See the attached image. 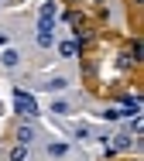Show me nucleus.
<instances>
[{"mask_svg":"<svg viewBox=\"0 0 144 161\" xmlns=\"http://www.w3.org/2000/svg\"><path fill=\"white\" fill-rule=\"evenodd\" d=\"M14 106H17L21 113H28V117H35V113H38V103H35V96H28L24 89H17V93H14Z\"/></svg>","mask_w":144,"mask_h":161,"instance_id":"f257e3e1","label":"nucleus"},{"mask_svg":"<svg viewBox=\"0 0 144 161\" xmlns=\"http://www.w3.org/2000/svg\"><path fill=\"white\" fill-rule=\"evenodd\" d=\"M31 137H35V130L28 127V124H21V127H17V144H31Z\"/></svg>","mask_w":144,"mask_h":161,"instance_id":"f03ea898","label":"nucleus"},{"mask_svg":"<svg viewBox=\"0 0 144 161\" xmlns=\"http://www.w3.org/2000/svg\"><path fill=\"white\" fill-rule=\"evenodd\" d=\"M58 52H62V58H72V55L79 52V45H75V41H62V45H58Z\"/></svg>","mask_w":144,"mask_h":161,"instance_id":"7ed1b4c3","label":"nucleus"},{"mask_svg":"<svg viewBox=\"0 0 144 161\" xmlns=\"http://www.w3.org/2000/svg\"><path fill=\"white\" fill-rule=\"evenodd\" d=\"M127 147H130V137H127V134H120V137L113 141V147H110V151L117 154V151H127Z\"/></svg>","mask_w":144,"mask_h":161,"instance_id":"20e7f679","label":"nucleus"},{"mask_svg":"<svg viewBox=\"0 0 144 161\" xmlns=\"http://www.w3.org/2000/svg\"><path fill=\"white\" fill-rule=\"evenodd\" d=\"M65 151H69V147H65V144H58V141H52V144H48V154H52V158H65Z\"/></svg>","mask_w":144,"mask_h":161,"instance_id":"39448f33","label":"nucleus"},{"mask_svg":"<svg viewBox=\"0 0 144 161\" xmlns=\"http://www.w3.org/2000/svg\"><path fill=\"white\" fill-rule=\"evenodd\" d=\"M28 158V151H24V144H17V147H10V161H24Z\"/></svg>","mask_w":144,"mask_h":161,"instance_id":"423d86ee","label":"nucleus"},{"mask_svg":"<svg viewBox=\"0 0 144 161\" xmlns=\"http://www.w3.org/2000/svg\"><path fill=\"white\" fill-rule=\"evenodd\" d=\"M17 62H21V58H17V52H3V65H7V69H14Z\"/></svg>","mask_w":144,"mask_h":161,"instance_id":"0eeeda50","label":"nucleus"},{"mask_svg":"<svg viewBox=\"0 0 144 161\" xmlns=\"http://www.w3.org/2000/svg\"><path fill=\"white\" fill-rule=\"evenodd\" d=\"M141 3H144V0H130V10L137 14V10H141Z\"/></svg>","mask_w":144,"mask_h":161,"instance_id":"6e6552de","label":"nucleus"}]
</instances>
